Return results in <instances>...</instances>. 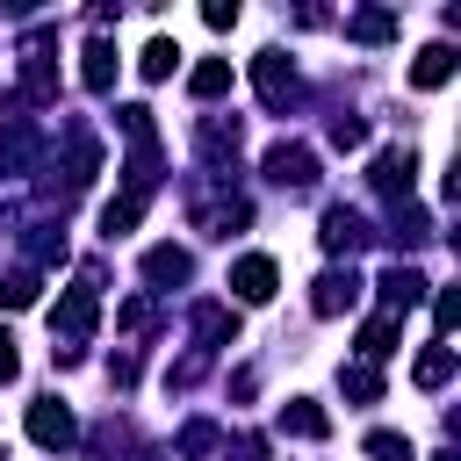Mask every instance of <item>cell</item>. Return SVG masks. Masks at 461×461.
Wrapping results in <instances>:
<instances>
[{
  "label": "cell",
  "mask_w": 461,
  "mask_h": 461,
  "mask_svg": "<svg viewBox=\"0 0 461 461\" xmlns=\"http://www.w3.org/2000/svg\"><path fill=\"white\" fill-rule=\"evenodd\" d=\"M94 324H101V274H79V281L58 295V310H50V339H58V353H79V346L94 339Z\"/></svg>",
  "instance_id": "cell-1"
},
{
  "label": "cell",
  "mask_w": 461,
  "mask_h": 461,
  "mask_svg": "<svg viewBox=\"0 0 461 461\" xmlns=\"http://www.w3.org/2000/svg\"><path fill=\"white\" fill-rule=\"evenodd\" d=\"M245 223H252V202H245V194H223V187H216V194L194 202V230H209V238H230V230H245Z\"/></svg>",
  "instance_id": "cell-2"
},
{
  "label": "cell",
  "mask_w": 461,
  "mask_h": 461,
  "mask_svg": "<svg viewBox=\"0 0 461 461\" xmlns=\"http://www.w3.org/2000/svg\"><path fill=\"white\" fill-rule=\"evenodd\" d=\"M353 303H360V274H353V267H324L317 288H310V310H317V317H346Z\"/></svg>",
  "instance_id": "cell-3"
},
{
  "label": "cell",
  "mask_w": 461,
  "mask_h": 461,
  "mask_svg": "<svg viewBox=\"0 0 461 461\" xmlns=\"http://www.w3.org/2000/svg\"><path fill=\"white\" fill-rule=\"evenodd\" d=\"M252 86H259L267 108H288V101H295V65H288L281 50H259V58H252Z\"/></svg>",
  "instance_id": "cell-4"
},
{
  "label": "cell",
  "mask_w": 461,
  "mask_h": 461,
  "mask_svg": "<svg viewBox=\"0 0 461 461\" xmlns=\"http://www.w3.org/2000/svg\"><path fill=\"white\" fill-rule=\"evenodd\" d=\"M267 180L274 187H310L317 180V151L310 144H274L267 151Z\"/></svg>",
  "instance_id": "cell-5"
},
{
  "label": "cell",
  "mask_w": 461,
  "mask_h": 461,
  "mask_svg": "<svg viewBox=\"0 0 461 461\" xmlns=\"http://www.w3.org/2000/svg\"><path fill=\"white\" fill-rule=\"evenodd\" d=\"M317 238H324V252H360V245H367L375 230H367V216H360V209L331 202V209H324V230H317Z\"/></svg>",
  "instance_id": "cell-6"
},
{
  "label": "cell",
  "mask_w": 461,
  "mask_h": 461,
  "mask_svg": "<svg viewBox=\"0 0 461 461\" xmlns=\"http://www.w3.org/2000/svg\"><path fill=\"white\" fill-rule=\"evenodd\" d=\"M29 439H36V447H72L79 425H72V411H65L58 396H43V403H29Z\"/></svg>",
  "instance_id": "cell-7"
},
{
  "label": "cell",
  "mask_w": 461,
  "mask_h": 461,
  "mask_svg": "<svg viewBox=\"0 0 461 461\" xmlns=\"http://www.w3.org/2000/svg\"><path fill=\"white\" fill-rule=\"evenodd\" d=\"M367 180H375L382 194H411V180H418V158H411V144H389V151H375Z\"/></svg>",
  "instance_id": "cell-8"
},
{
  "label": "cell",
  "mask_w": 461,
  "mask_h": 461,
  "mask_svg": "<svg viewBox=\"0 0 461 461\" xmlns=\"http://www.w3.org/2000/svg\"><path fill=\"white\" fill-rule=\"evenodd\" d=\"M274 281H281V274H274V259H267V252H245V259L230 267V295H238V303H267V295H274Z\"/></svg>",
  "instance_id": "cell-9"
},
{
  "label": "cell",
  "mask_w": 461,
  "mask_h": 461,
  "mask_svg": "<svg viewBox=\"0 0 461 461\" xmlns=\"http://www.w3.org/2000/svg\"><path fill=\"white\" fill-rule=\"evenodd\" d=\"M375 288H382V303H389V317H403L411 303H425V288H432V281H425L418 267H382V281H375Z\"/></svg>",
  "instance_id": "cell-10"
},
{
  "label": "cell",
  "mask_w": 461,
  "mask_h": 461,
  "mask_svg": "<svg viewBox=\"0 0 461 461\" xmlns=\"http://www.w3.org/2000/svg\"><path fill=\"white\" fill-rule=\"evenodd\" d=\"M194 339H202V353L238 346V310L230 303H194Z\"/></svg>",
  "instance_id": "cell-11"
},
{
  "label": "cell",
  "mask_w": 461,
  "mask_h": 461,
  "mask_svg": "<svg viewBox=\"0 0 461 461\" xmlns=\"http://www.w3.org/2000/svg\"><path fill=\"white\" fill-rule=\"evenodd\" d=\"M29 158H36V122L7 115V130H0V173L14 180V173H29Z\"/></svg>",
  "instance_id": "cell-12"
},
{
  "label": "cell",
  "mask_w": 461,
  "mask_h": 461,
  "mask_svg": "<svg viewBox=\"0 0 461 461\" xmlns=\"http://www.w3.org/2000/svg\"><path fill=\"white\" fill-rule=\"evenodd\" d=\"M79 86H86V94H108V86H115V43H108V36H94V43L79 50Z\"/></svg>",
  "instance_id": "cell-13"
},
{
  "label": "cell",
  "mask_w": 461,
  "mask_h": 461,
  "mask_svg": "<svg viewBox=\"0 0 461 461\" xmlns=\"http://www.w3.org/2000/svg\"><path fill=\"white\" fill-rule=\"evenodd\" d=\"M454 65H461V58H454V43H425V50H418V65H411V86H418V94H432V86H447V79H454Z\"/></svg>",
  "instance_id": "cell-14"
},
{
  "label": "cell",
  "mask_w": 461,
  "mask_h": 461,
  "mask_svg": "<svg viewBox=\"0 0 461 461\" xmlns=\"http://www.w3.org/2000/svg\"><path fill=\"white\" fill-rule=\"evenodd\" d=\"M187 274H194V259H187L180 245H151V252H144V281H151V288H173V281H187Z\"/></svg>",
  "instance_id": "cell-15"
},
{
  "label": "cell",
  "mask_w": 461,
  "mask_h": 461,
  "mask_svg": "<svg viewBox=\"0 0 461 461\" xmlns=\"http://www.w3.org/2000/svg\"><path fill=\"white\" fill-rule=\"evenodd\" d=\"M396 339H403V317H389V310H382V317H367V324H360V360H367V367H375V360H389V353H396Z\"/></svg>",
  "instance_id": "cell-16"
},
{
  "label": "cell",
  "mask_w": 461,
  "mask_h": 461,
  "mask_svg": "<svg viewBox=\"0 0 461 461\" xmlns=\"http://www.w3.org/2000/svg\"><path fill=\"white\" fill-rule=\"evenodd\" d=\"M411 382H418V389H447V382H454V346H447V339H432V346L418 353Z\"/></svg>",
  "instance_id": "cell-17"
},
{
  "label": "cell",
  "mask_w": 461,
  "mask_h": 461,
  "mask_svg": "<svg viewBox=\"0 0 461 461\" xmlns=\"http://www.w3.org/2000/svg\"><path fill=\"white\" fill-rule=\"evenodd\" d=\"M281 432H295V439H324V432H331V418H324L310 396H288V403H281Z\"/></svg>",
  "instance_id": "cell-18"
},
{
  "label": "cell",
  "mask_w": 461,
  "mask_h": 461,
  "mask_svg": "<svg viewBox=\"0 0 461 461\" xmlns=\"http://www.w3.org/2000/svg\"><path fill=\"white\" fill-rule=\"evenodd\" d=\"M194 144H202V158H209V166H223V158H238V122L209 115V122L194 130Z\"/></svg>",
  "instance_id": "cell-19"
},
{
  "label": "cell",
  "mask_w": 461,
  "mask_h": 461,
  "mask_svg": "<svg viewBox=\"0 0 461 461\" xmlns=\"http://www.w3.org/2000/svg\"><path fill=\"white\" fill-rule=\"evenodd\" d=\"M346 36L353 43H389L396 36V14L389 7H360V14H346Z\"/></svg>",
  "instance_id": "cell-20"
},
{
  "label": "cell",
  "mask_w": 461,
  "mask_h": 461,
  "mask_svg": "<svg viewBox=\"0 0 461 461\" xmlns=\"http://www.w3.org/2000/svg\"><path fill=\"white\" fill-rule=\"evenodd\" d=\"M187 94H194V101H216V94H230V58H202V65L187 72Z\"/></svg>",
  "instance_id": "cell-21"
},
{
  "label": "cell",
  "mask_w": 461,
  "mask_h": 461,
  "mask_svg": "<svg viewBox=\"0 0 461 461\" xmlns=\"http://www.w3.org/2000/svg\"><path fill=\"white\" fill-rule=\"evenodd\" d=\"M36 295H43V274H36V267H14V274L0 281V310H29Z\"/></svg>",
  "instance_id": "cell-22"
},
{
  "label": "cell",
  "mask_w": 461,
  "mask_h": 461,
  "mask_svg": "<svg viewBox=\"0 0 461 461\" xmlns=\"http://www.w3.org/2000/svg\"><path fill=\"white\" fill-rule=\"evenodd\" d=\"M137 216H144V202H137V194H115V202L101 209V238H122V230H137Z\"/></svg>",
  "instance_id": "cell-23"
},
{
  "label": "cell",
  "mask_w": 461,
  "mask_h": 461,
  "mask_svg": "<svg viewBox=\"0 0 461 461\" xmlns=\"http://www.w3.org/2000/svg\"><path fill=\"white\" fill-rule=\"evenodd\" d=\"M173 65H180V50H173L166 36H151V43H144V58H137V72H144V79H166Z\"/></svg>",
  "instance_id": "cell-24"
},
{
  "label": "cell",
  "mask_w": 461,
  "mask_h": 461,
  "mask_svg": "<svg viewBox=\"0 0 461 461\" xmlns=\"http://www.w3.org/2000/svg\"><path fill=\"white\" fill-rule=\"evenodd\" d=\"M29 259H36V267L65 259V230H58V223H36V230H29Z\"/></svg>",
  "instance_id": "cell-25"
},
{
  "label": "cell",
  "mask_w": 461,
  "mask_h": 461,
  "mask_svg": "<svg viewBox=\"0 0 461 461\" xmlns=\"http://www.w3.org/2000/svg\"><path fill=\"white\" fill-rule=\"evenodd\" d=\"M339 382H346V396H353V403H375V396H382V375H375L367 360H353V367H346Z\"/></svg>",
  "instance_id": "cell-26"
},
{
  "label": "cell",
  "mask_w": 461,
  "mask_h": 461,
  "mask_svg": "<svg viewBox=\"0 0 461 461\" xmlns=\"http://www.w3.org/2000/svg\"><path fill=\"white\" fill-rule=\"evenodd\" d=\"M367 454H375V461H418L403 432H367Z\"/></svg>",
  "instance_id": "cell-27"
},
{
  "label": "cell",
  "mask_w": 461,
  "mask_h": 461,
  "mask_svg": "<svg viewBox=\"0 0 461 461\" xmlns=\"http://www.w3.org/2000/svg\"><path fill=\"white\" fill-rule=\"evenodd\" d=\"M331 144H339V151H360V144H367V122H360V115H331Z\"/></svg>",
  "instance_id": "cell-28"
},
{
  "label": "cell",
  "mask_w": 461,
  "mask_h": 461,
  "mask_svg": "<svg viewBox=\"0 0 461 461\" xmlns=\"http://www.w3.org/2000/svg\"><path fill=\"white\" fill-rule=\"evenodd\" d=\"M223 461H267V432H238V439H223Z\"/></svg>",
  "instance_id": "cell-29"
},
{
  "label": "cell",
  "mask_w": 461,
  "mask_h": 461,
  "mask_svg": "<svg viewBox=\"0 0 461 461\" xmlns=\"http://www.w3.org/2000/svg\"><path fill=\"white\" fill-rule=\"evenodd\" d=\"M209 447H216V425H209V418H194V425L180 432V454L194 461V454H209Z\"/></svg>",
  "instance_id": "cell-30"
},
{
  "label": "cell",
  "mask_w": 461,
  "mask_h": 461,
  "mask_svg": "<svg viewBox=\"0 0 461 461\" xmlns=\"http://www.w3.org/2000/svg\"><path fill=\"white\" fill-rule=\"evenodd\" d=\"M115 324H122V331H144V324H151V303H144V295H137V303H122V310H115Z\"/></svg>",
  "instance_id": "cell-31"
},
{
  "label": "cell",
  "mask_w": 461,
  "mask_h": 461,
  "mask_svg": "<svg viewBox=\"0 0 461 461\" xmlns=\"http://www.w3.org/2000/svg\"><path fill=\"white\" fill-rule=\"evenodd\" d=\"M202 22H209V29H230V22H238V0H209Z\"/></svg>",
  "instance_id": "cell-32"
},
{
  "label": "cell",
  "mask_w": 461,
  "mask_h": 461,
  "mask_svg": "<svg viewBox=\"0 0 461 461\" xmlns=\"http://www.w3.org/2000/svg\"><path fill=\"white\" fill-rule=\"evenodd\" d=\"M432 317H439V339L454 331V317H461V303H454V288H439V303H432Z\"/></svg>",
  "instance_id": "cell-33"
},
{
  "label": "cell",
  "mask_w": 461,
  "mask_h": 461,
  "mask_svg": "<svg viewBox=\"0 0 461 461\" xmlns=\"http://www.w3.org/2000/svg\"><path fill=\"white\" fill-rule=\"evenodd\" d=\"M14 375H22V353H14V339L0 331V382H14Z\"/></svg>",
  "instance_id": "cell-34"
},
{
  "label": "cell",
  "mask_w": 461,
  "mask_h": 461,
  "mask_svg": "<svg viewBox=\"0 0 461 461\" xmlns=\"http://www.w3.org/2000/svg\"><path fill=\"white\" fill-rule=\"evenodd\" d=\"M432 461H454V454H432Z\"/></svg>",
  "instance_id": "cell-35"
}]
</instances>
